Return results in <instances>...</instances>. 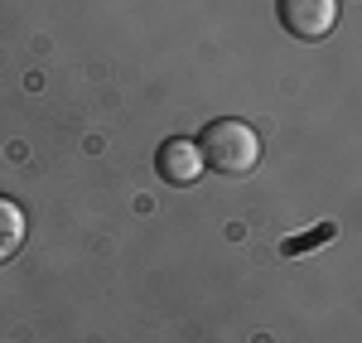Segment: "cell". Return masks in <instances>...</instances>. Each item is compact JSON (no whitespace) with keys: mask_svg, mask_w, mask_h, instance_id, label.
<instances>
[{"mask_svg":"<svg viewBox=\"0 0 362 343\" xmlns=\"http://www.w3.org/2000/svg\"><path fill=\"white\" fill-rule=\"evenodd\" d=\"M329 237H334V228H319V232H309L305 242H300V237H290V242H285L280 252H285V257H300L305 247H314V242H329Z\"/></svg>","mask_w":362,"mask_h":343,"instance_id":"obj_5","label":"cell"},{"mask_svg":"<svg viewBox=\"0 0 362 343\" xmlns=\"http://www.w3.org/2000/svg\"><path fill=\"white\" fill-rule=\"evenodd\" d=\"M276 15L285 34H295V39H329L338 25V0H276Z\"/></svg>","mask_w":362,"mask_h":343,"instance_id":"obj_2","label":"cell"},{"mask_svg":"<svg viewBox=\"0 0 362 343\" xmlns=\"http://www.w3.org/2000/svg\"><path fill=\"white\" fill-rule=\"evenodd\" d=\"M25 232H29L25 208H20L15 199H5V194H0V266L15 257L20 247H25Z\"/></svg>","mask_w":362,"mask_h":343,"instance_id":"obj_4","label":"cell"},{"mask_svg":"<svg viewBox=\"0 0 362 343\" xmlns=\"http://www.w3.org/2000/svg\"><path fill=\"white\" fill-rule=\"evenodd\" d=\"M155 174L174 184V189H184V184H194L198 174H203V155H198L194 141H184V136H174V141L160 145V155H155Z\"/></svg>","mask_w":362,"mask_h":343,"instance_id":"obj_3","label":"cell"},{"mask_svg":"<svg viewBox=\"0 0 362 343\" xmlns=\"http://www.w3.org/2000/svg\"><path fill=\"white\" fill-rule=\"evenodd\" d=\"M198 155H203V165H208V170L227 174V179H247V174L261 165V136L251 131L247 121L223 116V121H213V126L203 131Z\"/></svg>","mask_w":362,"mask_h":343,"instance_id":"obj_1","label":"cell"}]
</instances>
